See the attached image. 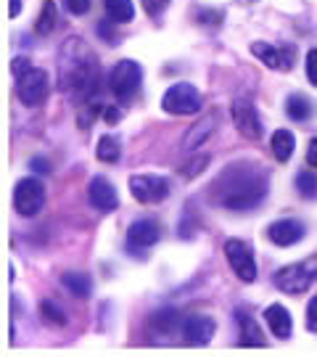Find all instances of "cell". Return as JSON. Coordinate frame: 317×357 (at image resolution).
I'll list each match as a JSON object with an SVG mask.
<instances>
[{
  "instance_id": "cell-37",
  "label": "cell",
  "mask_w": 317,
  "mask_h": 357,
  "mask_svg": "<svg viewBox=\"0 0 317 357\" xmlns=\"http://www.w3.org/2000/svg\"><path fill=\"white\" fill-rule=\"evenodd\" d=\"M116 119H122V112H119V106H106V122H111V125H114Z\"/></svg>"
},
{
  "instance_id": "cell-36",
  "label": "cell",
  "mask_w": 317,
  "mask_h": 357,
  "mask_svg": "<svg viewBox=\"0 0 317 357\" xmlns=\"http://www.w3.org/2000/svg\"><path fill=\"white\" fill-rule=\"evenodd\" d=\"M199 19H201V22L206 19V24L217 26L219 22H222V13H219V11H201V13H199Z\"/></svg>"
},
{
  "instance_id": "cell-7",
  "label": "cell",
  "mask_w": 317,
  "mask_h": 357,
  "mask_svg": "<svg viewBox=\"0 0 317 357\" xmlns=\"http://www.w3.org/2000/svg\"><path fill=\"white\" fill-rule=\"evenodd\" d=\"M130 193L140 204H162L169 196V180L159 178V175H132Z\"/></svg>"
},
{
  "instance_id": "cell-9",
  "label": "cell",
  "mask_w": 317,
  "mask_h": 357,
  "mask_svg": "<svg viewBox=\"0 0 317 357\" xmlns=\"http://www.w3.org/2000/svg\"><path fill=\"white\" fill-rule=\"evenodd\" d=\"M225 257H228L233 273H235L243 283L256 281V262H254L252 246H249V243L238 241V238H228V241H225Z\"/></svg>"
},
{
  "instance_id": "cell-21",
  "label": "cell",
  "mask_w": 317,
  "mask_h": 357,
  "mask_svg": "<svg viewBox=\"0 0 317 357\" xmlns=\"http://www.w3.org/2000/svg\"><path fill=\"white\" fill-rule=\"evenodd\" d=\"M103 6H106V16H109L111 24H127L135 16L132 0H106Z\"/></svg>"
},
{
  "instance_id": "cell-35",
  "label": "cell",
  "mask_w": 317,
  "mask_h": 357,
  "mask_svg": "<svg viewBox=\"0 0 317 357\" xmlns=\"http://www.w3.org/2000/svg\"><path fill=\"white\" fill-rule=\"evenodd\" d=\"M307 165L317 169V138H312L309 146H307Z\"/></svg>"
},
{
  "instance_id": "cell-1",
  "label": "cell",
  "mask_w": 317,
  "mask_h": 357,
  "mask_svg": "<svg viewBox=\"0 0 317 357\" xmlns=\"http://www.w3.org/2000/svg\"><path fill=\"white\" fill-rule=\"evenodd\" d=\"M212 196L219 206L225 209H252V206L262 204L267 196V178L259 167L249 165V162H238V165L228 167L212 185Z\"/></svg>"
},
{
  "instance_id": "cell-27",
  "label": "cell",
  "mask_w": 317,
  "mask_h": 357,
  "mask_svg": "<svg viewBox=\"0 0 317 357\" xmlns=\"http://www.w3.org/2000/svg\"><path fill=\"white\" fill-rule=\"evenodd\" d=\"M40 315L45 318V323H48V326H63V323H66V315H63L61 307L53 305V302H48V299L40 305Z\"/></svg>"
},
{
  "instance_id": "cell-29",
  "label": "cell",
  "mask_w": 317,
  "mask_h": 357,
  "mask_svg": "<svg viewBox=\"0 0 317 357\" xmlns=\"http://www.w3.org/2000/svg\"><path fill=\"white\" fill-rule=\"evenodd\" d=\"M140 3H143V8H146L148 16H162L169 8L172 0H140Z\"/></svg>"
},
{
  "instance_id": "cell-25",
  "label": "cell",
  "mask_w": 317,
  "mask_h": 357,
  "mask_svg": "<svg viewBox=\"0 0 317 357\" xmlns=\"http://www.w3.org/2000/svg\"><path fill=\"white\" fill-rule=\"evenodd\" d=\"M180 326V318L175 310H162V312H156L151 318V328H156L159 333H172L175 328Z\"/></svg>"
},
{
  "instance_id": "cell-33",
  "label": "cell",
  "mask_w": 317,
  "mask_h": 357,
  "mask_svg": "<svg viewBox=\"0 0 317 357\" xmlns=\"http://www.w3.org/2000/svg\"><path fill=\"white\" fill-rule=\"evenodd\" d=\"M29 66H32V64H29V59H24V56H16V59L11 61V69H13V75H16V77L24 75Z\"/></svg>"
},
{
  "instance_id": "cell-11",
  "label": "cell",
  "mask_w": 317,
  "mask_h": 357,
  "mask_svg": "<svg viewBox=\"0 0 317 357\" xmlns=\"http://www.w3.org/2000/svg\"><path fill=\"white\" fill-rule=\"evenodd\" d=\"M180 331H183V339L185 344L190 347H203L215 339L217 323L209 315H190L180 323Z\"/></svg>"
},
{
  "instance_id": "cell-26",
  "label": "cell",
  "mask_w": 317,
  "mask_h": 357,
  "mask_svg": "<svg viewBox=\"0 0 317 357\" xmlns=\"http://www.w3.org/2000/svg\"><path fill=\"white\" fill-rule=\"evenodd\" d=\"M296 191L302 199H317V175L315 172H302L296 178Z\"/></svg>"
},
{
  "instance_id": "cell-39",
  "label": "cell",
  "mask_w": 317,
  "mask_h": 357,
  "mask_svg": "<svg viewBox=\"0 0 317 357\" xmlns=\"http://www.w3.org/2000/svg\"><path fill=\"white\" fill-rule=\"evenodd\" d=\"M246 3H256V0H246Z\"/></svg>"
},
{
  "instance_id": "cell-12",
  "label": "cell",
  "mask_w": 317,
  "mask_h": 357,
  "mask_svg": "<svg viewBox=\"0 0 317 357\" xmlns=\"http://www.w3.org/2000/svg\"><path fill=\"white\" fill-rule=\"evenodd\" d=\"M162 238V228L159 222L151 220V217H143V220H135L130 230H127V246L135 249V252H143V249H151L156 246Z\"/></svg>"
},
{
  "instance_id": "cell-32",
  "label": "cell",
  "mask_w": 317,
  "mask_h": 357,
  "mask_svg": "<svg viewBox=\"0 0 317 357\" xmlns=\"http://www.w3.org/2000/svg\"><path fill=\"white\" fill-rule=\"evenodd\" d=\"M307 328L317 333V296H312L309 307H307Z\"/></svg>"
},
{
  "instance_id": "cell-3",
  "label": "cell",
  "mask_w": 317,
  "mask_h": 357,
  "mask_svg": "<svg viewBox=\"0 0 317 357\" xmlns=\"http://www.w3.org/2000/svg\"><path fill=\"white\" fill-rule=\"evenodd\" d=\"M317 281V255L307 257L302 262H293L288 268H280L275 275V286L283 294H304Z\"/></svg>"
},
{
  "instance_id": "cell-6",
  "label": "cell",
  "mask_w": 317,
  "mask_h": 357,
  "mask_svg": "<svg viewBox=\"0 0 317 357\" xmlns=\"http://www.w3.org/2000/svg\"><path fill=\"white\" fill-rule=\"evenodd\" d=\"M48 90H51V79L42 69L29 66L24 75L16 77V96L24 106H38L48 98Z\"/></svg>"
},
{
  "instance_id": "cell-24",
  "label": "cell",
  "mask_w": 317,
  "mask_h": 357,
  "mask_svg": "<svg viewBox=\"0 0 317 357\" xmlns=\"http://www.w3.org/2000/svg\"><path fill=\"white\" fill-rule=\"evenodd\" d=\"M286 114L291 116V119H296V122H304L307 116L312 114V103H309V98H304V96H288V101H286Z\"/></svg>"
},
{
  "instance_id": "cell-5",
  "label": "cell",
  "mask_w": 317,
  "mask_h": 357,
  "mask_svg": "<svg viewBox=\"0 0 317 357\" xmlns=\"http://www.w3.org/2000/svg\"><path fill=\"white\" fill-rule=\"evenodd\" d=\"M45 206V185L38 178H22L13 188V209L22 217H35Z\"/></svg>"
},
{
  "instance_id": "cell-28",
  "label": "cell",
  "mask_w": 317,
  "mask_h": 357,
  "mask_svg": "<svg viewBox=\"0 0 317 357\" xmlns=\"http://www.w3.org/2000/svg\"><path fill=\"white\" fill-rule=\"evenodd\" d=\"M209 165V153H201V156H196V159H190L185 167H180V175L183 178H196V175H201V169Z\"/></svg>"
},
{
  "instance_id": "cell-16",
  "label": "cell",
  "mask_w": 317,
  "mask_h": 357,
  "mask_svg": "<svg viewBox=\"0 0 317 357\" xmlns=\"http://www.w3.org/2000/svg\"><path fill=\"white\" fill-rule=\"evenodd\" d=\"M88 202H90V206H95L98 212H114L116 206H119V196H116L114 185L98 175V178L90 180Z\"/></svg>"
},
{
  "instance_id": "cell-2",
  "label": "cell",
  "mask_w": 317,
  "mask_h": 357,
  "mask_svg": "<svg viewBox=\"0 0 317 357\" xmlns=\"http://www.w3.org/2000/svg\"><path fill=\"white\" fill-rule=\"evenodd\" d=\"M101 77V66L82 38H69L61 51V90L90 96Z\"/></svg>"
},
{
  "instance_id": "cell-22",
  "label": "cell",
  "mask_w": 317,
  "mask_h": 357,
  "mask_svg": "<svg viewBox=\"0 0 317 357\" xmlns=\"http://www.w3.org/2000/svg\"><path fill=\"white\" fill-rule=\"evenodd\" d=\"M61 283L63 289L72 294V296H77V299H88L90 291H93V283H90V278L85 273H63Z\"/></svg>"
},
{
  "instance_id": "cell-19",
  "label": "cell",
  "mask_w": 317,
  "mask_h": 357,
  "mask_svg": "<svg viewBox=\"0 0 317 357\" xmlns=\"http://www.w3.org/2000/svg\"><path fill=\"white\" fill-rule=\"evenodd\" d=\"M59 24V6H56V0H42V8H40V16L38 22H35V32H38L40 38H45V35H51L53 29Z\"/></svg>"
},
{
  "instance_id": "cell-15",
  "label": "cell",
  "mask_w": 317,
  "mask_h": 357,
  "mask_svg": "<svg viewBox=\"0 0 317 357\" xmlns=\"http://www.w3.org/2000/svg\"><path fill=\"white\" fill-rule=\"evenodd\" d=\"M304 222L302 220H293V217H283V220H275L270 228H267V236L275 246H293L304 238Z\"/></svg>"
},
{
  "instance_id": "cell-38",
  "label": "cell",
  "mask_w": 317,
  "mask_h": 357,
  "mask_svg": "<svg viewBox=\"0 0 317 357\" xmlns=\"http://www.w3.org/2000/svg\"><path fill=\"white\" fill-rule=\"evenodd\" d=\"M8 13H11V19L19 16V13H22V0H11V3H8Z\"/></svg>"
},
{
  "instance_id": "cell-14",
  "label": "cell",
  "mask_w": 317,
  "mask_h": 357,
  "mask_svg": "<svg viewBox=\"0 0 317 357\" xmlns=\"http://www.w3.org/2000/svg\"><path fill=\"white\" fill-rule=\"evenodd\" d=\"M217 125H219V112H217V109L206 112L196 125H190L188 128L185 138H183V149H185V151H196V149H201L203 143L215 135Z\"/></svg>"
},
{
  "instance_id": "cell-13",
  "label": "cell",
  "mask_w": 317,
  "mask_h": 357,
  "mask_svg": "<svg viewBox=\"0 0 317 357\" xmlns=\"http://www.w3.org/2000/svg\"><path fill=\"white\" fill-rule=\"evenodd\" d=\"M252 53L262 64H267L270 69H275V72H291L293 48H275V45H270V43L256 40V43H252Z\"/></svg>"
},
{
  "instance_id": "cell-31",
  "label": "cell",
  "mask_w": 317,
  "mask_h": 357,
  "mask_svg": "<svg viewBox=\"0 0 317 357\" xmlns=\"http://www.w3.org/2000/svg\"><path fill=\"white\" fill-rule=\"evenodd\" d=\"M304 69H307V79H309V82H312V85L317 88V48H315V51L307 53Z\"/></svg>"
},
{
  "instance_id": "cell-20",
  "label": "cell",
  "mask_w": 317,
  "mask_h": 357,
  "mask_svg": "<svg viewBox=\"0 0 317 357\" xmlns=\"http://www.w3.org/2000/svg\"><path fill=\"white\" fill-rule=\"evenodd\" d=\"M270 146H272V153H275L278 162H288L293 156V149H296V138H293V132H288V130H275Z\"/></svg>"
},
{
  "instance_id": "cell-30",
  "label": "cell",
  "mask_w": 317,
  "mask_h": 357,
  "mask_svg": "<svg viewBox=\"0 0 317 357\" xmlns=\"http://www.w3.org/2000/svg\"><path fill=\"white\" fill-rule=\"evenodd\" d=\"M63 6L72 16H85L90 11V0H63Z\"/></svg>"
},
{
  "instance_id": "cell-17",
  "label": "cell",
  "mask_w": 317,
  "mask_h": 357,
  "mask_svg": "<svg viewBox=\"0 0 317 357\" xmlns=\"http://www.w3.org/2000/svg\"><path fill=\"white\" fill-rule=\"evenodd\" d=\"M265 320H267V326H270V331L275 333L278 339H288V336H291L293 320H291V312H288L283 305H270V307H267Z\"/></svg>"
},
{
  "instance_id": "cell-4",
  "label": "cell",
  "mask_w": 317,
  "mask_h": 357,
  "mask_svg": "<svg viewBox=\"0 0 317 357\" xmlns=\"http://www.w3.org/2000/svg\"><path fill=\"white\" fill-rule=\"evenodd\" d=\"M162 109L172 116H190L201 112V93L190 82H175L162 96Z\"/></svg>"
},
{
  "instance_id": "cell-23",
  "label": "cell",
  "mask_w": 317,
  "mask_h": 357,
  "mask_svg": "<svg viewBox=\"0 0 317 357\" xmlns=\"http://www.w3.org/2000/svg\"><path fill=\"white\" fill-rule=\"evenodd\" d=\"M95 156H98V162H103V165H114V162H119V156H122V146H119V141H116L114 135H103V138H98Z\"/></svg>"
},
{
  "instance_id": "cell-8",
  "label": "cell",
  "mask_w": 317,
  "mask_h": 357,
  "mask_svg": "<svg viewBox=\"0 0 317 357\" xmlns=\"http://www.w3.org/2000/svg\"><path fill=\"white\" fill-rule=\"evenodd\" d=\"M140 79H143V69H140L138 61L122 59V61L111 69L109 85H111V90H114L119 98H132L140 88Z\"/></svg>"
},
{
  "instance_id": "cell-34",
  "label": "cell",
  "mask_w": 317,
  "mask_h": 357,
  "mask_svg": "<svg viewBox=\"0 0 317 357\" xmlns=\"http://www.w3.org/2000/svg\"><path fill=\"white\" fill-rule=\"evenodd\" d=\"M29 167H32L35 172H40V175H48V172H51V165H48V159H42V156H35V159L29 162Z\"/></svg>"
},
{
  "instance_id": "cell-10",
  "label": "cell",
  "mask_w": 317,
  "mask_h": 357,
  "mask_svg": "<svg viewBox=\"0 0 317 357\" xmlns=\"http://www.w3.org/2000/svg\"><path fill=\"white\" fill-rule=\"evenodd\" d=\"M230 114H233V122H235V128H238L243 138H249V141H259L262 138V119H259L252 101H243V98L233 101Z\"/></svg>"
},
{
  "instance_id": "cell-18",
  "label": "cell",
  "mask_w": 317,
  "mask_h": 357,
  "mask_svg": "<svg viewBox=\"0 0 317 357\" xmlns=\"http://www.w3.org/2000/svg\"><path fill=\"white\" fill-rule=\"evenodd\" d=\"M235 323H238V331H241L243 347H265L267 344L265 333H262V328L254 323V318L249 315V312L238 310V312H235Z\"/></svg>"
}]
</instances>
